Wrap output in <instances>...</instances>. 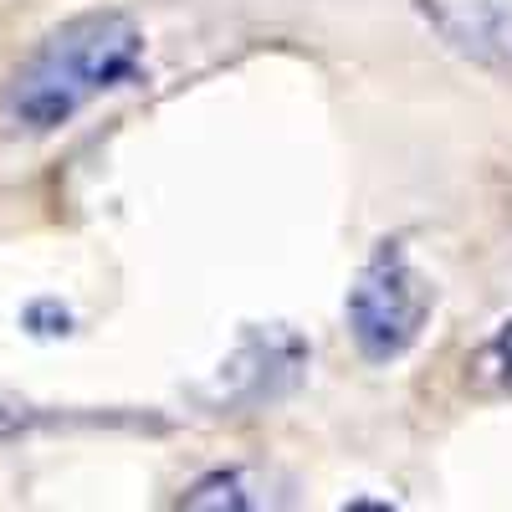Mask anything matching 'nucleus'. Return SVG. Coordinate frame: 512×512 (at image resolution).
<instances>
[{"instance_id":"1","label":"nucleus","mask_w":512,"mask_h":512,"mask_svg":"<svg viewBox=\"0 0 512 512\" xmlns=\"http://www.w3.org/2000/svg\"><path fill=\"white\" fill-rule=\"evenodd\" d=\"M144 67V31L123 11H88L52 26L11 67L0 88V123L11 134L41 139L72 123L88 103L123 88Z\"/></svg>"},{"instance_id":"2","label":"nucleus","mask_w":512,"mask_h":512,"mask_svg":"<svg viewBox=\"0 0 512 512\" xmlns=\"http://www.w3.org/2000/svg\"><path fill=\"white\" fill-rule=\"evenodd\" d=\"M431 313H436V282L410 262V251L400 241H379L344 303L359 359L390 364L410 354L420 344L425 323H431Z\"/></svg>"},{"instance_id":"3","label":"nucleus","mask_w":512,"mask_h":512,"mask_svg":"<svg viewBox=\"0 0 512 512\" xmlns=\"http://www.w3.org/2000/svg\"><path fill=\"white\" fill-rule=\"evenodd\" d=\"M420 11L461 57L512 77V0H420Z\"/></svg>"},{"instance_id":"4","label":"nucleus","mask_w":512,"mask_h":512,"mask_svg":"<svg viewBox=\"0 0 512 512\" xmlns=\"http://www.w3.org/2000/svg\"><path fill=\"white\" fill-rule=\"evenodd\" d=\"M180 512H256V507H251V492L236 472H205L180 497Z\"/></svg>"},{"instance_id":"5","label":"nucleus","mask_w":512,"mask_h":512,"mask_svg":"<svg viewBox=\"0 0 512 512\" xmlns=\"http://www.w3.org/2000/svg\"><path fill=\"white\" fill-rule=\"evenodd\" d=\"M52 420H57L52 410H41V405H31V400H21L11 390H0V446L26 436V431H41V425H52Z\"/></svg>"},{"instance_id":"6","label":"nucleus","mask_w":512,"mask_h":512,"mask_svg":"<svg viewBox=\"0 0 512 512\" xmlns=\"http://www.w3.org/2000/svg\"><path fill=\"white\" fill-rule=\"evenodd\" d=\"M477 369L497 384V390H507L512 395V318L487 338V344H482V354H477Z\"/></svg>"},{"instance_id":"7","label":"nucleus","mask_w":512,"mask_h":512,"mask_svg":"<svg viewBox=\"0 0 512 512\" xmlns=\"http://www.w3.org/2000/svg\"><path fill=\"white\" fill-rule=\"evenodd\" d=\"M338 512H395L390 502H379V497H354L349 507H338Z\"/></svg>"}]
</instances>
